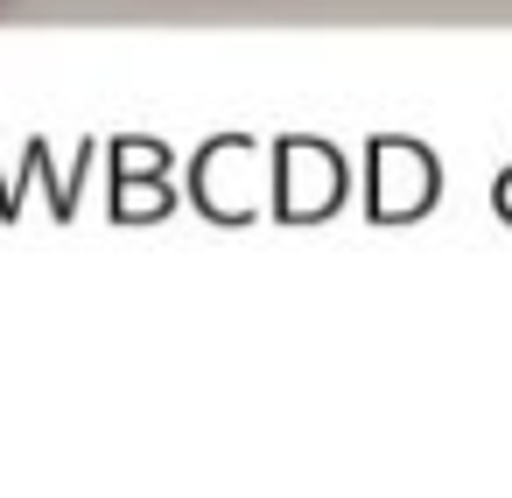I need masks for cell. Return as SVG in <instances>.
Here are the masks:
<instances>
[{
  "mask_svg": "<svg viewBox=\"0 0 512 498\" xmlns=\"http://www.w3.org/2000/svg\"><path fill=\"white\" fill-rule=\"evenodd\" d=\"M15 8H22V0H0V22H8V15H15Z\"/></svg>",
  "mask_w": 512,
  "mask_h": 498,
  "instance_id": "cell-1",
  "label": "cell"
}]
</instances>
